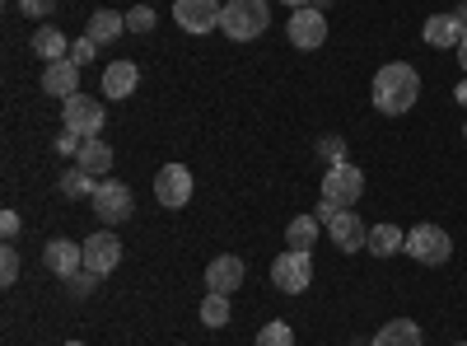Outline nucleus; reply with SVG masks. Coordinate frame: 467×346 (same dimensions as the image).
<instances>
[{
	"instance_id": "nucleus-17",
	"label": "nucleus",
	"mask_w": 467,
	"mask_h": 346,
	"mask_svg": "<svg viewBox=\"0 0 467 346\" xmlns=\"http://www.w3.org/2000/svg\"><path fill=\"white\" fill-rule=\"evenodd\" d=\"M122 33H127V15H117V10H94L89 15V28H85V37H89V43H99V47L117 43Z\"/></svg>"
},
{
	"instance_id": "nucleus-42",
	"label": "nucleus",
	"mask_w": 467,
	"mask_h": 346,
	"mask_svg": "<svg viewBox=\"0 0 467 346\" xmlns=\"http://www.w3.org/2000/svg\"><path fill=\"white\" fill-rule=\"evenodd\" d=\"M462 136H467V127H462Z\"/></svg>"
},
{
	"instance_id": "nucleus-41",
	"label": "nucleus",
	"mask_w": 467,
	"mask_h": 346,
	"mask_svg": "<svg viewBox=\"0 0 467 346\" xmlns=\"http://www.w3.org/2000/svg\"><path fill=\"white\" fill-rule=\"evenodd\" d=\"M66 346H85V341H66Z\"/></svg>"
},
{
	"instance_id": "nucleus-3",
	"label": "nucleus",
	"mask_w": 467,
	"mask_h": 346,
	"mask_svg": "<svg viewBox=\"0 0 467 346\" xmlns=\"http://www.w3.org/2000/svg\"><path fill=\"white\" fill-rule=\"evenodd\" d=\"M360 197H365V173L350 160L327 164V173H323V202H332L337 211H350Z\"/></svg>"
},
{
	"instance_id": "nucleus-5",
	"label": "nucleus",
	"mask_w": 467,
	"mask_h": 346,
	"mask_svg": "<svg viewBox=\"0 0 467 346\" xmlns=\"http://www.w3.org/2000/svg\"><path fill=\"white\" fill-rule=\"evenodd\" d=\"M402 253L416 257L420 267H440V262H449L453 239L444 235L440 225H416V229H407V248H402Z\"/></svg>"
},
{
	"instance_id": "nucleus-37",
	"label": "nucleus",
	"mask_w": 467,
	"mask_h": 346,
	"mask_svg": "<svg viewBox=\"0 0 467 346\" xmlns=\"http://www.w3.org/2000/svg\"><path fill=\"white\" fill-rule=\"evenodd\" d=\"M453 15H458V24H462V33H467V5H458Z\"/></svg>"
},
{
	"instance_id": "nucleus-16",
	"label": "nucleus",
	"mask_w": 467,
	"mask_h": 346,
	"mask_svg": "<svg viewBox=\"0 0 467 346\" xmlns=\"http://www.w3.org/2000/svg\"><path fill=\"white\" fill-rule=\"evenodd\" d=\"M420 37H425V43H431V47H458L462 43V24H458V15H431V19H425V28H420Z\"/></svg>"
},
{
	"instance_id": "nucleus-18",
	"label": "nucleus",
	"mask_w": 467,
	"mask_h": 346,
	"mask_svg": "<svg viewBox=\"0 0 467 346\" xmlns=\"http://www.w3.org/2000/svg\"><path fill=\"white\" fill-rule=\"evenodd\" d=\"M206 286L211 290H220V295H229V290H239L244 286V262L239 257H215L211 267H206Z\"/></svg>"
},
{
	"instance_id": "nucleus-9",
	"label": "nucleus",
	"mask_w": 467,
	"mask_h": 346,
	"mask_svg": "<svg viewBox=\"0 0 467 346\" xmlns=\"http://www.w3.org/2000/svg\"><path fill=\"white\" fill-rule=\"evenodd\" d=\"M117 262H122V239L112 229H99V235L85 239V272H94L103 281L108 272H117Z\"/></svg>"
},
{
	"instance_id": "nucleus-36",
	"label": "nucleus",
	"mask_w": 467,
	"mask_h": 346,
	"mask_svg": "<svg viewBox=\"0 0 467 346\" xmlns=\"http://www.w3.org/2000/svg\"><path fill=\"white\" fill-rule=\"evenodd\" d=\"M453 52H458V66H462V70H467V37H462V43H458V47H453Z\"/></svg>"
},
{
	"instance_id": "nucleus-8",
	"label": "nucleus",
	"mask_w": 467,
	"mask_h": 346,
	"mask_svg": "<svg viewBox=\"0 0 467 346\" xmlns=\"http://www.w3.org/2000/svg\"><path fill=\"white\" fill-rule=\"evenodd\" d=\"M154 202H160L164 211H182L192 202V173L182 164H164L160 173H154Z\"/></svg>"
},
{
	"instance_id": "nucleus-15",
	"label": "nucleus",
	"mask_w": 467,
	"mask_h": 346,
	"mask_svg": "<svg viewBox=\"0 0 467 346\" xmlns=\"http://www.w3.org/2000/svg\"><path fill=\"white\" fill-rule=\"evenodd\" d=\"M140 85V66L136 61H108L103 70V99H131Z\"/></svg>"
},
{
	"instance_id": "nucleus-34",
	"label": "nucleus",
	"mask_w": 467,
	"mask_h": 346,
	"mask_svg": "<svg viewBox=\"0 0 467 346\" xmlns=\"http://www.w3.org/2000/svg\"><path fill=\"white\" fill-rule=\"evenodd\" d=\"M0 229H5V239H15V235H19V211H5V215H0Z\"/></svg>"
},
{
	"instance_id": "nucleus-35",
	"label": "nucleus",
	"mask_w": 467,
	"mask_h": 346,
	"mask_svg": "<svg viewBox=\"0 0 467 346\" xmlns=\"http://www.w3.org/2000/svg\"><path fill=\"white\" fill-rule=\"evenodd\" d=\"M314 215H318V220H323V225H327V220H332V215H337V206H332V202H323V206H318V211H314Z\"/></svg>"
},
{
	"instance_id": "nucleus-27",
	"label": "nucleus",
	"mask_w": 467,
	"mask_h": 346,
	"mask_svg": "<svg viewBox=\"0 0 467 346\" xmlns=\"http://www.w3.org/2000/svg\"><path fill=\"white\" fill-rule=\"evenodd\" d=\"M19 281V248H0V286Z\"/></svg>"
},
{
	"instance_id": "nucleus-11",
	"label": "nucleus",
	"mask_w": 467,
	"mask_h": 346,
	"mask_svg": "<svg viewBox=\"0 0 467 346\" xmlns=\"http://www.w3.org/2000/svg\"><path fill=\"white\" fill-rule=\"evenodd\" d=\"M66 131L75 136H99L103 131V103L85 99V94H70L66 99Z\"/></svg>"
},
{
	"instance_id": "nucleus-10",
	"label": "nucleus",
	"mask_w": 467,
	"mask_h": 346,
	"mask_svg": "<svg viewBox=\"0 0 467 346\" xmlns=\"http://www.w3.org/2000/svg\"><path fill=\"white\" fill-rule=\"evenodd\" d=\"M43 267H47L52 277H61V281L80 277V272H85V244H70V239H52V244L43 248Z\"/></svg>"
},
{
	"instance_id": "nucleus-23",
	"label": "nucleus",
	"mask_w": 467,
	"mask_h": 346,
	"mask_svg": "<svg viewBox=\"0 0 467 346\" xmlns=\"http://www.w3.org/2000/svg\"><path fill=\"white\" fill-rule=\"evenodd\" d=\"M318 215H295L290 220V229H285V244L290 248H314V239H318Z\"/></svg>"
},
{
	"instance_id": "nucleus-22",
	"label": "nucleus",
	"mask_w": 467,
	"mask_h": 346,
	"mask_svg": "<svg viewBox=\"0 0 467 346\" xmlns=\"http://www.w3.org/2000/svg\"><path fill=\"white\" fill-rule=\"evenodd\" d=\"M33 52L43 57V61H66V57H70V43H66V33H61V28L47 24V28H37V33H33Z\"/></svg>"
},
{
	"instance_id": "nucleus-19",
	"label": "nucleus",
	"mask_w": 467,
	"mask_h": 346,
	"mask_svg": "<svg viewBox=\"0 0 467 346\" xmlns=\"http://www.w3.org/2000/svg\"><path fill=\"white\" fill-rule=\"evenodd\" d=\"M75 160H80L75 169H85L89 178H103L112 169V145L103 136H85V145H80V155H75Z\"/></svg>"
},
{
	"instance_id": "nucleus-24",
	"label": "nucleus",
	"mask_w": 467,
	"mask_h": 346,
	"mask_svg": "<svg viewBox=\"0 0 467 346\" xmlns=\"http://www.w3.org/2000/svg\"><path fill=\"white\" fill-rule=\"evenodd\" d=\"M94 187H99V178H89L85 169H75V173H61V192L70 202H85V197H94Z\"/></svg>"
},
{
	"instance_id": "nucleus-26",
	"label": "nucleus",
	"mask_w": 467,
	"mask_h": 346,
	"mask_svg": "<svg viewBox=\"0 0 467 346\" xmlns=\"http://www.w3.org/2000/svg\"><path fill=\"white\" fill-rule=\"evenodd\" d=\"M257 346H295V332H290V323H262V332H257Z\"/></svg>"
},
{
	"instance_id": "nucleus-6",
	"label": "nucleus",
	"mask_w": 467,
	"mask_h": 346,
	"mask_svg": "<svg viewBox=\"0 0 467 346\" xmlns=\"http://www.w3.org/2000/svg\"><path fill=\"white\" fill-rule=\"evenodd\" d=\"M89 202H94V215H99L103 225H122V220H131V211H136L131 187L117 183V178H99V187H94Z\"/></svg>"
},
{
	"instance_id": "nucleus-39",
	"label": "nucleus",
	"mask_w": 467,
	"mask_h": 346,
	"mask_svg": "<svg viewBox=\"0 0 467 346\" xmlns=\"http://www.w3.org/2000/svg\"><path fill=\"white\" fill-rule=\"evenodd\" d=\"M458 103H462V108H467V80H462V85H458Z\"/></svg>"
},
{
	"instance_id": "nucleus-14",
	"label": "nucleus",
	"mask_w": 467,
	"mask_h": 346,
	"mask_svg": "<svg viewBox=\"0 0 467 346\" xmlns=\"http://www.w3.org/2000/svg\"><path fill=\"white\" fill-rule=\"evenodd\" d=\"M43 89L52 94V99H70V94H80V66H75L70 57L66 61H47V70H43Z\"/></svg>"
},
{
	"instance_id": "nucleus-38",
	"label": "nucleus",
	"mask_w": 467,
	"mask_h": 346,
	"mask_svg": "<svg viewBox=\"0 0 467 346\" xmlns=\"http://www.w3.org/2000/svg\"><path fill=\"white\" fill-rule=\"evenodd\" d=\"M281 5H290V10H304V5H308V0H281Z\"/></svg>"
},
{
	"instance_id": "nucleus-43",
	"label": "nucleus",
	"mask_w": 467,
	"mask_h": 346,
	"mask_svg": "<svg viewBox=\"0 0 467 346\" xmlns=\"http://www.w3.org/2000/svg\"><path fill=\"white\" fill-rule=\"evenodd\" d=\"M458 346H462V341H458Z\"/></svg>"
},
{
	"instance_id": "nucleus-1",
	"label": "nucleus",
	"mask_w": 467,
	"mask_h": 346,
	"mask_svg": "<svg viewBox=\"0 0 467 346\" xmlns=\"http://www.w3.org/2000/svg\"><path fill=\"white\" fill-rule=\"evenodd\" d=\"M416 99H420V75L407 61L379 66V75H374V108L383 112V118H402V112L416 108Z\"/></svg>"
},
{
	"instance_id": "nucleus-4",
	"label": "nucleus",
	"mask_w": 467,
	"mask_h": 346,
	"mask_svg": "<svg viewBox=\"0 0 467 346\" xmlns=\"http://www.w3.org/2000/svg\"><path fill=\"white\" fill-rule=\"evenodd\" d=\"M271 286L285 290V295H304L314 286V257H308V248H285L271 262Z\"/></svg>"
},
{
	"instance_id": "nucleus-12",
	"label": "nucleus",
	"mask_w": 467,
	"mask_h": 346,
	"mask_svg": "<svg viewBox=\"0 0 467 346\" xmlns=\"http://www.w3.org/2000/svg\"><path fill=\"white\" fill-rule=\"evenodd\" d=\"M173 19L182 24V33H211L220 28V5L215 0H173Z\"/></svg>"
},
{
	"instance_id": "nucleus-13",
	"label": "nucleus",
	"mask_w": 467,
	"mask_h": 346,
	"mask_svg": "<svg viewBox=\"0 0 467 346\" xmlns=\"http://www.w3.org/2000/svg\"><path fill=\"white\" fill-rule=\"evenodd\" d=\"M327 235H332V244H337L341 253H360V248L369 244L365 220H360L356 211H337V215L327 220Z\"/></svg>"
},
{
	"instance_id": "nucleus-7",
	"label": "nucleus",
	"mask_w": 467,
	"mask_h": 346,
	"mask_svg": "<svg viewBox=\"0 0 467 346\" xmlns=\"http://www.w3.org/2000/svg\"><path fill=\"white\" fill-rule=\"evenodd\" d=\"M285 33H290V43H295L299 52H314V47H323V43H327V15H323L318 5L290 10V24H285Z\"/></svg>"
},
{
	"instance_id": "nucleus-2",
	"label": "nucleus",
	"mask_w": 467,
	"mask_h": 346,
	"mask_svg": "<svg viewBox=\"0 0 467 346\" xmlns=\"http://www.w3.org/2000/svg\"><path fill=\"white\" fill-rule=\"evenodd\" d=\"M271 24V10L266 0H224L220 5V33L234 37V43H253V37H262Z\"/></svg>"
},
{
	"instance_id": "nucleus-29",
	"label": "nucleus",
	"mask_w": 467,
	"mask_h": 346,
	"mask_svg": "<svg viewBox=\"0 0 467 346\" xmlns=\"http://www.w3.org/2000/svg\"><path fill=\"white\" fill-rule=\"evenodd\" d=\"M99 57V43H89V37H80V43H70V61L75 66H89Z\"/></svg>"
},
{
	"instance_id": "nucleus-20",
	"label": "nucleus",
	"mask_w": 467,
	"mask_h": 346,
	"mask_svg": "<svg viewBox=\"0 0 467 346\" xmlns=\"http://www.w3.org/2000/svg\"><path fill=\"white\" fill-rule=\"evenodd\" d=\"M420 341L425 337H420V328L411 319H393V323H383L374 332V346H420Z\"/></svg>"
},
{
	"instance_id": "nucleus-31",
	"label": "nucleus",
	"mask_w": 467,
	"mask_h": 346,
	"mask_svg": "<svg viewBox=\"0 0 467 346\" xmlns=\"http://www.w3.org/2000/svg\"><path fill=\"white\" fill-rule=\"evenodd\" d=\"M318 150H323V155H327L332 164H341V160H346V141H341V136H327Z\"/></svg>"
},
{
	"instance_id": "nucleus-21",
	"label": "nucleus",
	"mask_w": 467,
	"mask_h": 346,
	"mask_svg": "<svg viewBox=\"0 0 467 346\" xmlns=\"http://www.w3.org/2000/svg\"><path fill=\"white\" fill-rule=\"evenodd\" d=\"M365 248H369L374 257H393V253H402V248H407V235H402L398 225H374Z\"/></svg>"
},
{
	"instance_id": "nucleus-30",
	"label": "nucleus",
	"mask_w": 467,
	"mask_h": 346,
	"mask_svg": "<svg viewBox=\"0 0 467 346\" xmlns=\"http://www.w3.org/2000/svg\"><path fill=\"white\" fill-rule=\"evenodd\" d=\"M19 10H24L28 19H47V15L57 10V0H19Z\"/></svg>"
},
{
	"instance_id": "nucleus-25",
	"label": "nucleus",
	"mask_w": 467,
	"mask_h": 346,
	"mask_svg": "<svg viewBox=\"0 0 467 346\" xmlns=\"http://www.w3.org/2000/svg\"><path fill=\"white\" fill-rule=\"evenodd\" d=\"M202 323H206V328H224V323H229V295L211 290V295L202 299Z\"/></svg>"
},
{
	"instance_id": "nucleus-40",
	"label": "nucleus",
	"mask_w": 467,
	"mask_h": 346,
	"mask_svg": "<svg viewBox=\"0 0 467 346\" xmlns=\"http://www.w3.org/2000/svg\"><path fill=\"white\" fill-rule=\"evenodd\" d=\"M308 5H327V0H308Z\"/></svg>"
},
{
	"instance_id": "nucleus-33",
	"label": "nucleus",
	"mask_w": 467,
	"mask_h": 346,
	"mask_svg": "<svg viewBox=\"0 0 467 346\" xmlns=\"http://www.w3.org/2000/svg\"><path fill=\"white\" fill-rule=\"evenodd\" d=\"M94 281H99L94 272H80V277H70V286H75V295H89V290H94Z\"/></svg>"
},
{
	"instance_id": "nucleus-28",
	"label": "nucleus",
	"mask_w": 467,
	"mask_h": 346,
	"mask_svg": "<svg viewBox=\"0 0 467 346\" xmlns=\"http://www.w3.org/2000/svg\"><path fill=\"white\" fill-rule=\"evenodd\" d=\"M127 28H131V33H150V28H154V10H150V5H136V10L127 15Z\"/></svg>"
},
{
	"instance_id": "nucleus-32",
	"label": "nucleus",
	"mask_w": 467,
	"mask_h": 346,
	"mask_svg": "<svg viewBox=\"0 0 467 346\" xmlns=\"http://www.w3.org/2000/svg\"><path fill=\"white\" fill-rule=\"evenodd\" d=\"M80 145H85V136H75V131L57 136V150H61V155H80Z\"/></svg>"
}]
</instances>
